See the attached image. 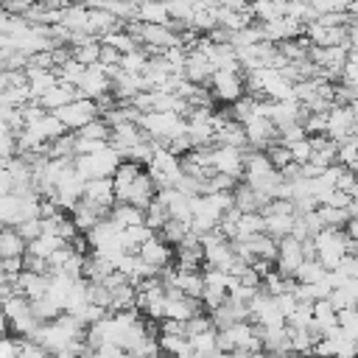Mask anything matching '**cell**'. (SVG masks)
<instances>
[{"instance_id": "obj_1", "label": "cell", "mask_w": 358, "mask_h": 358, "mask_svg": "<svg viewBox=\"0 0 358 358\" xmlns=\"http://www.w3.org/2000/svg\"><path fill=\"white\" fill-rule=\"evenodd\" d=\"M120 162V154L106 143L95 151H87V154H76L73 157V168L78 171L81 179H92V176H112L115 165Z\"/></svg>"}, {"instance_id": "obj_2", "label": "cell", "mask_w": 358, "mask_h": 358, "mask_svg": "<svg viewBox=\"0 0 358 358\" xmlns=\"http://www.w3.org/2000/svg\"><path fill=\"white\" fill-rule=\"evenodd\" d=\"M207 90H210L215 103H232L235 98H241L246 92L243 76L235 73V70H213V76L207 81Z\"/></svg>"}, {"instance_id": "obj_3", "label": "cell", "mask_w": 358, "mask_h": 358, "mask_svg": "<svg viewBox=\"0 0 358 358\" xmlns=\"http://www.w3.org/2000/svg\"><path fill=\"white\" fill-rule=\"evenodd\" d=\"M53 115L62 120V126H64L67 131H76V129H81L87 120H92V117L98 115V106H95L92 98L76 95V98H70L64 106L53 109Z\"/></svg>"}, {"instance_id": "obj_4", "label": "cell", "mask_w": 358, "mask_h": 358, "mask_svg": "<svg viewBox=\"0 0 358 358\" xmlns=\"http://www.w3.org/2000/svg\"><path fill=\"white\" fill-rule=\"evenodd\" d=\"M324 134L330 140H344L355 134V103H330L327 106V126Z\"/></svg>"}, {"instance_id": "obj_5", "label": "cell", "mask_w": 358, "mask_h": 358, "mask_svg": "<svg viewBox=\"0 0 358 358\" xmlns=\"http://www.w3.org/2000/svg\"><path fill=\"white\" fill-rule=\"evenodd\" d=\"M210 168L218 171V173H227L232 179H241V171H243V148L213 143L210 145Z\"/></svg>"}, {"instance_id": "obj_6", "label": "cell", "mask_w": 358, "mask_h": 358, "mask_svg": "<svg viewBox=\"0 0 358 358\" xmlns=\"http://www.w3.org/2000/svg\"><path fill=\"white\" fill-rule=\"evenodd\" d=\"M243 134H246V148H266L268 143L277 140V126L266 112H255L249 120H243Z\"/></svg>"}, {"instance_id": "obj_7", "label": "cell", "mask_w": 358, "mask_h": 358, "mask_svg": "<svg viewBox=\"0 0 358 358\" xmlns=\"http://www.w3.org/2000/svg\"><path fill=\"white\" fill-rule=\"evenodd\" d=\"M305 260V249L302 241H296L294 235H282L277 238V255H274V268L282 271L285 277H294L296 266Z\"/></svg>"}, {"instance_id": "obj_8", "label": "cell", "mask_w": 358, "mask_h": 358, "mask_svg": "<svg viewBox=\"0 0 358 358\" xmlns=\"http://www.w3.org/2000/svg\"><path fill=\"white\" fill-rule=\"evenodd\" d=\"M109 87H112V78H109V73L103 70V64H87L84 67V73H81V78H78V84H76V90H78V95H84V98H101V95H106L109 92Z\"/></svg>"}, {"instance_id": "obj_9", "label": "cell", "mask_w": 358, "mask_h": 358, "mask_svg": "<svg viewBox=\"0 0 358 358\" xmlns=\"http://www.w3.org/2000/svg\"><path fill=\"white\" fill-rule=\"evenodd\" d=\"M81 199H84V201H90L92 207H98V210L106 215V213H109V207L115 204L112 176H92V179H84Z\"/></svg>"}, {"instance_id": "obj_10", "label": "cell", "mask_w": 358, "mask_h": 358, "mask_svg": "<svg viewBox=\"0 0 358 358\" xmlns=\"http://www.w3.org/2000/svg\"><path fill=\"white\" fill-rule=\"evenodd\" d=\"M137 255H140V260H145V263H148V266H154L157 271L173 263V246H171V243H165L157 232H154V235H148V238L137 246Z\"/></svg>"}, {"instance_id": "obj_11", "label": "cell", "mask_w": 358, "mask_h": 358, "mask_svg": "<svg viewBox=\"0 0 358 358\" xmlns=\"http://www.w3.org/2000/svg\"><path fill=\"white\" fill-rule=\"evenodd\" d=\"M154 196H157V185H154V179L148 176V171L143 168V171L131 179V185L126 187V193H123L120 201H129V204H134V207H145Z\"/></svg>"}, {"instance_id": "obj_12", "label": "cell", "mask_w": 358, "mask_h": 358, "mask_svg": "<svg viewBox=\"0 0 358 358\" xmlns=\"http://www.w3.org/2000/svg\"><path fill=\"white\" fill-rule=\"evenodd\" d=\"M213 70H215V67L210 64V59H207L201 50H196V48L187 50V56H185V67H182V76H185L187 81H193V84H204V87H207Z\"/></svg>"}, {"instance_id": "obj_13", "label": "cell", "mask_w": 358, "mask_h": 358, "mask_svg": "<svg viewBox=\"0 0 358 358\" xmlns=\"http://www.w3.org/2000/svg\"><path fill=\"white\" fill-rule=\"evenodd\" d=\"M78 95V90L73 87V84H64V81H56L50 90H45L39 98H34L45 112H53V109H59V106H64L70 98H76Z\"/></svg>"}, {"instance_id": "obj_14", "label": "cell", "mask_w": 358, "mask_h": 358, "mask_svg": "<svg viewBox=\"0 0 358 358\" xmlns=\"http://www.w3.org/2000/svg\"><path fill=\"white\" fill-rule=\"evenodd\" d=\"M14 285H17V291H20L25 299H36V296H42V294L48 291V274L22 268V271L14 277Z\"/></svg>"}, {"instance_id": "obj_15", "label": "cell", "mask_w": 358, "mask_h": 358, "mask_svg": "<svg viewBox=\"0 0 358 358\" xmlns=\"http://www.w3.org/2000/svg\"><path fill=\"white\" fill-rule=\"evenodd\" d=\"M67 213H70V221L76 224V229H78V232L92 229V227H95V224L103 218V213H101L98 207H92L90 201H84V199H78V201H76V204H73Z\"/></svg>"}, {"instance_id": "obj_16", "label": "cell", "mask_w": 358, "mask_h": 358, "mask_svg": "<svg viewBox=\"0 0 358 358\" xmlns=\"http://www.w3.org/2000/svg\"><path fill=\"white\" fill-rule=\"evenodd\" d=\"M25 84H28L31 98H39L45 90L56 84V73L53 67H25Z\"/></svg>"}, {"instance_id": "obj_17", "label": "cell", "mask_w": 358, "mask_h": 358, "mask_svg": "<svg viewBox=\"0 0 358 358\" xmlns=\"http://www.w3.org/2000/svg\"><path fill=\"white\" fill-rule=\"evenodd\" d=\"M137 22H162L168 25V8H165V0H137L134 6V17Z\"/></svg>"}, {"instance_id": "obj_18", "label": "cell", "mask_w": 358, "mask_h": 358, "mask_svg": "<svg viewBox=\"0 0 358 358\" xmlns=\"http://www.w3.org/2000/svg\"><path fill=\"white\" fill-rule=\"evenodd\" d=\"M25 129H31V131H34L39 140H45V143H50L53 137H59V134L67 131V129L62 126V120H59L53 112H42V115H39L34 123H28Z\"/></svg>"}, {"instance_id": "obj_19", "label": "cell", "mask_w": 358, "mask_h": 358, "mask_svg": "<svg viewBox=\"0 0 358 358\" xmlns=\"http://www.w3.org/2000/svg\"><path fill=\"white\" fill-rule=\"evenodd\" d=\"M215 333H218V327H215V324H210L207 330H201V333H193V336H187V341H190V350H193V355H218L221 350H218Z\"/></svg>"}, {"instance_id": "obj_20", "label": "cell", "mask_w": 358, "mask_h": 358, "mask_svg": "<svg viewBox=\"0 0 358 358\" xmlns=\"http://www.w3.org/2000/svg\"><path fill=\"white\" fill-rule=\"evenodd\" d=\"M285 14V0H249V17L255 22H266Z\"/></svg>"}, {"instance_id": "obj_21", "label": "cell", "mask_w": 358, "mask_h": 358, "mask_svg": "<svg viewBox=\"0 0 358 358\" xmlns=\"http://www.w3.org/2000/svg\"><path fill=\"white\" fill-rule=\"evenodd\" d=\"M22 221V204L17 193H0V224L3 227H14Z\"/></svg>"}, {"instance_id": "obj_22", "label": "cell", "mask_w": 358, "mask_h": 358, "mask_svg": "<svg viewBox=\"0 0 358 358\" xmlns=\"http://www.w3.org/2000/svg\"><path fill=\"white\" fill-rule=\"evenodd\" d=\"M25 255V238L14 227H0V257Z\"/></svg>"}, {"instance_id": "obj_23", "label": "cell", "mask_w": 358, "mask_h": 358, "mask_svg": "<svg viewBox=\"0 0 358 358\" xmlns=\"http://www.w3.org/2000/svg\"><path fill=\"white\" fill-rule=\"evenodd\" d=\"M157 344H159V350L173 352V355H193L190 341H187L185 333H159L157 336Z\"/></svg>"}, {"instance_id": "obj_24", "label": "cell", "mask_w": 358, "mask_h": 358, "mask_svg": "<svg viewBox=\"0 0 358 358\" xmlns=\"http://www.w3.org/2000/svg\"><path fill=\"white\" fill-rule=\"evenodd\" d=\"M84 67L87 64H81V62H76L73 56H67L62 64H53V73H56V81H64V84H78V78H81V73H84Z\"/></svg>"}, {"instance_id": "obj_25", "label": "cell", "mask_w": 358, "mask_h": 358, "mask_svg": "<svg viewBox=\"0 0 358 358\" xmlns=\"http://www.w3.org/2000/svg\"><path fill=\"white\" fill-rule=\"evenodd\" d=\"M355 154H358V140H355V134H350V137H344V140L336 143V162H338V165L355 171V162H358Z\"/></svg>"}, {"instance_id": "obj_26", "label": "cell", "mask_w": 358, "mask_h": 358, "mask_svg": "<svg viewBox=\"0 0 358 358\" xmlns=\"http://www.w3.org/2000/svg\"><path fill=\"white\" fill-rule=\"evenodd\" d=\"M28 302H31V310H34V316H36L39 322L56 319V316L62 313V305H59L53 296H48V294H42V296H36V299H28Z\"/></svg>"}, {"instance_id": "obj_27", "label": "cell", "mask_w": 358, "mask_h": 358, "mask_svg": "<svg viewBox=\"0 0 358 358\" xmlns=\"http://www.w3.org/2000/svg\"><path fill=\"white\" fill-rule=\"evenodd\" d=\"M187 229H190V227H187V221H179V218H168V221H165V224L157 229V235H159L165 243L176 246V243H179V241L187 235Z\"/></svg>"}, {"instance_id": "obj_28", "label": "cell", "mask_w": 358, "mask_h": 358, "mask_svg": "<svg viewBox=\"0 0 358 358\" xmlns=\"http://www.w3.org/2000/svg\"><path fill=\"white\" fill-rule=\"evenodd\" d=\"M327 268L316 260V257H305L299 266H296V271H294V280L296 282H316L322 274H324Z\"/></svg>"}, {"instance_id": "obj_29", "label": "cell", "mask_w": 358, "mask_h": 358, "mask_svg": "<svg viewBox=\"0 0 358 358\" xmlns=\"http://www.w3.org/2000/svg\"><path fill=\"white\" fill-rule=\"evenodd\" d=\"M145 62H148V53H145V50L137 45V48H131V50L120 53L117 67H120V70H129V73H140V70L145 67Z\"/></svg>"}, {"instance_id": "obj_30", "label": "cell", "mask_w": 358, "mask_h": 358, "mask_svg": "<svg viewBox=\"0 0 358 358\" xmlns=\"http://www.w3.org/2000/svg\"><path fill=\"white\" fill-rule=\"evenodd\" d=\"M101 42H106V45H112L117 53H126V50H131V48H137V42H134V36L126 31V28H115V31H109V34H103L101 36Z\"/></svg>"}, {"instance_id": "obj_31", "label": "cell", "mask_w": 358, "mask_h": 358, "mask_svg": "<svg viewBox=\"0 0 358 358\" xmlns=\"http://www.w3.org/2000/svg\"><path fill=\"white\" fill-rule=\"evenodd\" d=\"M255 232H263V215H260V210L241 213V215H238V238L255 235Z\"/></svg>"}, {"instance_id": "obj_32", "label": "cell", "mask_w": 358, "mask_h": 358, "mask_svg": "<svg viewBox=\"0 0 358 358\" xmlns=\"http://www.w3.org/2000/svg\"><path fill=\"white\" fill-rule=\"evenodd\" d=\"M285 148H288V154H291V162H296V165H305L308 159H310V137L305 134V137H296V140H291V143H285Z\"/></svg>"}, {"instance_id": "obj_33", "label": "cell", "mask_w": 358, "mask_h": 358, "mask_svg": "<svg viewBox=\"0 0 358 358\" xmlns=\"http://www.w3.org/2000/svg\"><path fill=\"white\" fill-rule=\"evenodd\" d=\"M14 229L25 238V243L31 241V238H36L39 232H42V218L39 215H34V218H22L20 224H14Z\"/></svg>"}, {"instance_id": "obj_34", "label": "cell", "mask_w": 358, "mask_h": 358, "mask_svg": "<svg viewBox=\"0 0 358 358\" xmlns=\"http://www.w3.org/2000/svg\"><path fill=\"white\" fill-rule=\"evenodd\" d=\"M0 271L6 277H17L22 271V255H11V257H0Z\"/></svg>"}, {"instance_id": "obj_35", "label": "cell", "mask_w": 358, "mask_h": 358, "mask_svg": "<svg viewBox=\"0 0 358 358\" xmlns=\"http://www.w3.org/2000/svg\"><path fill=\"white\" fill-rule=\"evenodd\" d=\"M17 355V336L0 333V358H14Z\"/></svg>"}, {"instance_id": "obj_36", "label": "cell", "mask_w": 358, "mask_h": 358, "mask_svg": "<svg viewBox=\"0 0 358 358\" xmlns=\"http://www.w3.org/2000/svg\"><path fill=\"white\" fill-rule=\"evenodd\" d=\"M34 3H36V0H0V6H3L8 14H17V17H22Z\"/></svg>"}, {"instance_id": "obj_37", "label": "cell", "mask_w": 358, "mask_h": 358, "mask_svg": "<svg viewBox=\"0 0 358 358\" xmlns=\"http://www.w3.org/2000/svg\"><path fill=\"white\" fill-rule=\"evenodd\" d=\"M215 3L224 8H232V11H249V0H215Z\"/></svg>"}]
</instances>
